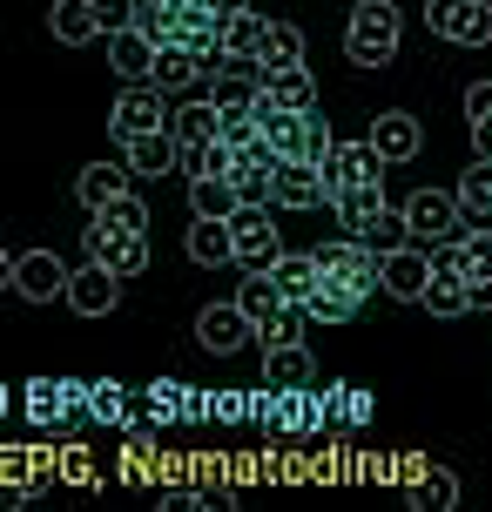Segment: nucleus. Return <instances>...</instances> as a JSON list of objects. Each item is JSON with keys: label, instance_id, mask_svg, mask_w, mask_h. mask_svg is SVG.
Instances as JSON below:
<instances>
[{"label": "nucleus", "instance_id": "1", "mask_svg": "<svg viewBox=\"0 0 492 512\" xmlns=\"http://www.w3.org/2000/svg\"><path fill=\"white\" fill-rule=\"evenodd\" d=\"M405 41V14L391 7V0H358L351 7V21H344V54L358 61V68H385L391 54Z\"/></svg>", "mask_w": 492, "mask_h": 512}, {"label": "nucleus", "instance_id": "2", "mask_svg": "<svg viewBox=\"0 0 492 512\" xmlns=\"http://www.w3.org/2000/svg\"><path fill=\"white\" fill-rule=\"evenodd\" d=\"M405 223H412L418 243H445V236H472V216L459 203V189H439V182H425L405 196Z\"/></svg>", "mask_w": 492, "mask_h": 512}, {"label": "nucleus", "instance_id": "3", "mask_svg": "<svg viewBox=\"0 0 492 512\" xmlns=\"http://www.w3.org/2000/svg\"><path fill=\"white\" fill-rule=\"evenodd\" d=\"M0 270H7L21 304H54V297H68V277H75L54 250H21V256H7Z\"/></svg>", "mask_w": 492, "mask_h": 512}, {"label": "nucleus", "instance_id": "4", "mask_svg": "<svg viewBox=\"0 0 492 512\" xmlns=\"http://www.w3.org/2000/svg\"><path fill=\"white\" fill-rule=\"evenodd\" d=\"M277 216H284L277 203H243V209L230 216L236 263H243V270H270V263H277V250H284V236H277Z\"/></svg>", "mask_w": 492, "mask_h": 512}, {"label": "nucleus", "instance_id": "5", "mask_svg": "<svg viewBox=\"0 0 492 512\" xmlns=\"http://www.w3.org/2000/svg\"><path fill=\"white\" fill-rule=\"evenodd\" d=\"M81 243H88V256H95V263H108V270H115L122 283L149 270V230H122V223H108V216H95Z\"/></svg>", "mask_w": 492, "mask_h": 512}, {"label": "nucleus", "instance_id": "6", "mask_svg": "<svg viewBox=\"0 0 492 512\" xmlns=\"http://www.w3.org/2000/svg\"><path fill=\"white\" fill-rule=\"evenodd\" d=\"M149 128H169V95H162L156 81H129L115 108H108V135L115 142H135V135H149Z\"/></svg>", "mask_w": 492, "mask_h": 512}, {"label": "nucleus", "instance_id": "7", "mask_svg": "<svg viewBox=\"0 0 492 512\" xmlns=\"http://www.w3.org/2000/svg\"><path fill=\"white\" fill-rule=\"evenodd\" d=\"M425 21L452 48H486L492 41V7L486 0H425Z\"/></svg>", "mask_w": 492, "mask_h": 512}, {"label": "nucleus", "instance_id": "8", "mask_svg": "<svg viewBox=\"0 0 492 512\" xmlns=\"http://www.w3.org/2000/svg\"><path fill=\"white\" fill-rule=\"evenodd\" d=\"M250 337H257V317H250L243 304H209L203 317H196V344H203V351H216V358L243 351Z\"/></svg>", "mask_w": 492, "mask_h": 512}, {"label": "nucleus", "instance_id": "9", "mask_svg": "<svg viewBox=\"0 0 492 512\" xmlns=\"http://www.w3.org/2000/svg\"><path fill=\"white\" fill-rule=\"evenodd\" d=\"M385 169L391 162L371 149V135H364V142H337V149L324 155V189L337 196V189H351V182H385Z\"/></svg>", "mask_w": 492, "mask_h": 512}, {"label": "nucleus", "instance_id": "10", "mask_svg": "<svg viewBox=\"0 0 492 512\" xmlns=\"http://www.w3.org/2000/svg\"><path fill=\"white\" fill-rule=\"evenodd\" d=\"M331 209H337V230H344V236H371L391 216L385 182H351V189H337V196H331Z\"/></svg>", "mask_w": 492, "mask_h": 512}, {"label": "nucleus", "instance_id": "11", "mask_svg": "<svg viewBox=\"0 0 492 512\" xmlns=\"http://www.w3.org/2000/svg\"><path fill=\"white\" fill-rule=\"evenodd\" d=\"M68 304H75L81 317H108V310L122 304V277H115L108 263H95V256H88L75 277H68Z\"/></svg>", "mask_w": 492, "mask_h": 512}, {"label": "nucleus", "instance_id": "12", "mask_svg": "<svg viewBox=\"0 0 492 512\" xmlns=\"http://www.w3.org/2000/svg\"><path fill=\"white\" fill-rule=\"evenodd\" d=\"M277 209H331L317 162H277Z\"/></svg>", "mask_w": 492, "mask_h": 512}, {"label": "nucleus", "instance_id": "13", "mask_svg": "<svg viewBox=\"0 0 492 512\" xmlns=\"http://www.w3.org/2000/svg\"><path fill=\"white\" fill-rule=\"evenodd\" d=\"M371 149L385 155V162H412V155L425 149V128H418V115H405V108H385V115L371 122Z\"/></svg>", "mask_w": 492, "mask_h": 512}, {"label": "nucleus", "instance_id": "14", "mask_svg": "<svg viewBox=\"0 0 492 512\" xmlns=\"http://www.w3.org/2000/svg\"><path fill=\"white\" fill-rule=\"evenodd\" d=\"M48 34L61 41V48L108 41V34H102V14H95V0H54V7H48Z\"/></svg>", "mask_w": 492, "mask_h": 512}, {"label": "nucleus", "instance_id": "15", "mask_svg": "<svg viewBox=\"0 0 492 512\" xmlns=\"http://www.w3.org/2000/svg\"><path fill=\"white\" fill-rule=\"evenodd\" d=\"M317 317V324H351V317H358L364 310V290L351 277H337V270H324V277H317V290H311V304H304Z\"/></svg>", "mask_w": 492, "mask_h": 512}, {"label": "nucleus", "instance_id": "16", "mask_svg": "<svg viewBox=\"0 0 492 512\" xmlns=\"http://www.w3.org/2000/svg\"><path fill=\"white\" fill-rule=\"evenodd\" d=\"M129 176H135L129 162H88V169L75 176V196H81V209L95 216V209L122 203V196H129Z\"/></svg>", "mask_w": 492, "mask_h": 512}, {"label": "nucleus", "instance_id": "17", "mask_svg": "<svg viewBox=\"0 0 492 512\" xmlns=\"http://www.w3.org/2000/svg\"><path fill=\"white\" fill-rule=\"evenodd\" d=\"M108 68H115L122 81H156V41H149L142 27L108 34Z\"/></svg>", "mask_w": 492, "mask_h": 512}, {"label": "nucleus", "instance_id": "18", "mask_svg": "<svg viewBox=\"0 0 492 512\" xmlns=\"http://www.w3.org/2000/svg\"><path fill=\"white\" fill-rule=\"evenodd\" d=\"M122 162H129L135 176H169V169L182 162V142L169 135V128H149V135L122 142Z\"/></svg>", "mask_w": 492, "mask_h": 512}, {"label": "nucleus", "instance_id": "19", "mask_svg": "<svg viewBox=\"0 0 492 512\" xmlns=\"http://www.w3.org/2000/svg\"><path fill=\"white\" fill-rule=\"evenodd\" d=\"M311 378H317V364L304 344H270L263 351V384L270 391H311Z\"/></svg>", "mask_w": 492, "mask_h": 512}, {"label": "nucleus", "instance_id": "20", "mask_svg": "<svg viewBox=\"0 0 492 512\" xmlns=\"http://www.w3.org/2000/svg\"><path fill=\"white\" fill-rule=\"evenodd\" d=\"M425 283H432V250H391L385 256V290L398 304H418Z\"/></svg>", "mask_w": 492, "mask_h": 512}, {"label": "nucleus", "instance_id": "21", "mask_svg": "<svg viewBox=\"0 0 492 512\" xmlns=\"http://www.w3.org/2000/svg\"><path fill=\"white\" fill-rule=\"evenodd\" d=\"M270 277H277V290H284L290 304H311V290H317V277H324V263H317V250H277Z\"/></svg>", "mask_w": 492, "mask_h": 512}, {"label": "nucleus", "instance_id": "22", "mask_svg": "<svg viewBox=\"0 0 492 512\" xmlns=\"http://www.w3.org/2000/svg\"><path fill=\"white\" fill-rule=\"evenodd\" d=\"M189 263H203V270L236 263V236H230L223 216H196V223H189Z\"/></svg>", "mask_w": 492, "mask_h": 512}, {"label": "nucleus", "instance_id": "23", "mask_svg": "<svg viewBox=\"0 0 492 512\" xmlns=\"http://www.w3.org/2000/svg\"><path fill=\"white\" fill-rule=\"evenodd\" d=\"M196 81H209V68H203V54L189 48V41H169V48H156V88H162V95L196 88Z\"/></svg>", "mask_w": 492, "mask_h": 512}, {"label": "nucleus", "instance_id": "24", "mask_svg": "<svg viewBox=\"0 0 492 512\" xmlns=\"http://www.w3.org/2000/svg\"><path fill=\"white\" fill-rule=\"evenodd\" d=\"M169 135H176L182 149H203V142H216V135H223V108L209 102H182L176 115H169Z\"/></svg>", "mask_w": 492, "mask_h": 512}, {"label": "nucleus", "instance_id": "25", "mask_svg": "<svg viewBox=\"0 0 492 512\" xmlns=\"http://www.w3.org/2000/svg\"><path fill=\"white\" fill-rule=\"evenodd\" d=\"M263 21H270V14H257V7H243V14H216V34H223V48H230L236 61H257V54H263Z\"/></svg>", "mask_w": 492, "mask_h": 512}, {"label": "nucleus", "instance_id": "26", "mask_svg": "<svg viewBox=\"0 0 492 512\" xmlns=\"http://www.w3.org/2000/svg\"><path fill=\"white\" fill-rule=\"evenodd\" d=\"M236 209H243V196H236L230 176H189V216H223L230 223Z\"/></svg>", "mask_w": 492, "mask_h": 512}, {"label": "nucleus", "instance_id": "27", "mask_svg": "<svg viewBox=\"0 0 492 512\" xmlns=\"http://www.w3.org/2000/svg\"><path fill=\"white\" fill-rule=\"evenodd\" d=\"M263 75H270V68H297V61H304V27L297 21H263Z\"/></svg>", "mask_w": 492, "mask_h": 512}, {"label": "nucleus", "instance_id": "28", "mask_svg": "<svg viewBox=\"0 0 492 512\" xmlns=\"http://www.w3.org/2000/svg\"><path fill=\"white\" fill-rule=\"evenodd\" d=\"M263 95L284 102V108H317V81H311V68L297 61V68H270V75H263Z\"/></svg>", "mask_w": 492, "mask_h": 512}, {"label": "nucleus", "instance_id": "29", "mask_svg": "<svg viewBox=\"0 0 492 512\" xmlns=\"http://www.w3.org/2000/svg\"><path fill=\"white\" fill-rule=\"evenodd\" d=\"M459 203H466L472 223H492V162H486V155L459 176Z\"/></svg>", "mask_w": 492, "mask_h": 512}, {"label": "nucleus", "instance_id": "30", "mask_svg": "<svg viewBox=\"0 0 492 512\" xmlns=\"http://www.w3.org/2000/svg\"><path fill=\"white\" fill-rule=\"evenodd\" d=\"M412 506H425V512H452L459 506V472H439V465H425L418 472V486H412Z\"/></svg>", "mask_w": 492, "mask_h": 512}, {"label": "nucleus", "instance_id": "31", "mask_svg": "<svg viewBox=\"0 0 492 512\" xmlns=\"http://www.w3.org/2000/svg\"><path fill=\"white\" fill-rule=\"evenodd\" d=\"M135 27H142L156 48H169V41H182V7L176 0H149V7L135 14Z\"/></svg>", "mask_w": 492, "mask_h": 512}, {"label": "nucleus", "instance_id": "32", "mask_svg": "<svg viewBox=\"0 0 492 512\" xmlns=\"http://www.w3.org/2000/svg\"><path fill=\"white\" fill-rule=\"evenodd\" d=\"M418 304L432 310V317H466V310H472V297H466V277H432Z\"/></svg>", "mask_w": 492, "mask_h": 512}, {"label": "nucleus", "instance_id": "33", "mask_svg": "<svg viewBox=\"0 0 492 512\" xmlns=\"http://www.w3.org/2000/svg\"><path fill=\"white\" fill-rule=\"evenodd\" d=\"M182 169H189V176H230V169H236V149L216 135V142H203V149H182Z\"/></svg>", "mask_w": 492, "mask_h": 512}, {"label": "nucleus", "instance_id": "34", "mask_svg": "<svg viewBox=\"0 0 492 512\" xmlns=\"http://www.w3.org/2000/svg\"><path fill=\"white\" fill-rule=\"evenodd\" d=\"M304 324H311V310H304V304H284V310H277V317L257 331V344H263V351H270V344H297V337H304Z\"/></svg>", "mask_w": 492, "mask_h": 512}, {"label": "nucleus", "instance_id": "35", "mask_svg": "<svg viewBox=\"0 0 492 512\" xmlns=\"http://www.w3.org/2000/svg\"><path fill=\"white\" fill-rule=\"evenodd\" d=\"M337 149V135H331V122H324V115H304V142H297V162H317V169H324V155Z\"/></svg>", "mask_w": 492, "mask_h": 512}, {"label": "nucleus", "instance_id": "36", "mask_svg": "<svg viewBox=\"0 0 492 512\" xmlns=\"http://www.w3.org/2000/svg\"><path fill=\"white\" fill-rule=\"evenodd\" d=\"M95 216H108V223H122V230H149V203H142V196H122V203L95 209Z\"/></svg>", "mask_w": 492, "mask_h": 512}, {"label": "nucleus", "instance_id": "37", "mask_svg": "<svg viewBox=\"0 0 492 512\" xmlns=\"http://www.w3.org/2000/svg\"><path fill=\"white\" fill-rule=\"evenodd\" d=\"M95 14H102V34H122V27H135L142 0H95Z\"/></svg>", "mask_w": 492, "mask_h": 512}, {"label": "nucleus", "instance_id": "38", "mask_svg": "<svg viewBox=\"0 0 492 512\" xmlns=\"http://www.w3.org/2000/svg\"><path fill=\"white\" fill-rule=\"evenodd\" d=\"M466 122H492V81H472L466 88Z\"/></svg>", "mask_w": 492, "mask_h": 512}, {"label": "nucleus", "instance_id": "39", "mask_svg": "<svg viewBox=\"0 0 492 512\" xmlns=\"http://www.w3.org/2000/svg\"><path fill=\"white\" fill-rule=\"evenodd\" d=\"M88 411H95V418H122V384H95Z\"/></svg>", "mask_w": 492, "mask_h": 512}, {"label": "nucleus", "instance_id": "40", "mask_svg": "<svg viewBox=\"0 0 492 512\" xmlns=\"http://www.w3.org/2000/svg\"><path fill=\"white\" fill-rule=\"evenodd\" d=\"M466 297H472V310H492V270H472V277H466Z\"/></svg>", "mask_w": 492, "mask_h": 512}, {"label": "nucleus", "instance_id": "41", "mask_svg": "<svg viewBox=\"0 0 492 512\" xmlns=\"http://www.w3.org/2000/svg\"><path fill=\"white\" fill-rule=\"evenodd\" d=\"M472 149H479V155L492 162V122H472Z\"/></svg>", "mask_w": 492, "mask_h": 512}, {"label": "nucleus", "instance_id": "42", "mask_svg": "<svg viewBox=\"0 0 492 512\" xmlns=\"http://www.w3.org/2000/svg\"><path fill=\"white\" fill-rule=\"evenodd\" d=\"M209 7H216V14H243L250 0H209Z\"/></svg>", "mask_w": 492, "mask_h": 512}]
</instances>
